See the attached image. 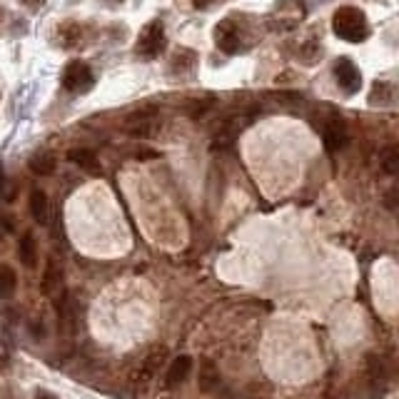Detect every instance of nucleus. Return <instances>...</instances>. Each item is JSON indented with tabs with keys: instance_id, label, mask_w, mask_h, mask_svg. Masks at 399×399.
I'll use <instances>...</instances> for the list:
<instances>
[{
	"instance_id": "ddd939ff",
	"label": "nucleus",
	"mask_w": 399,
	"mask_h": 399,
	"mask_svg": "<svg viewBox=\"0 0 399 399\" xmlns=\"http://www.w3.org/2000/svg\"><path fill=\"white\" fill-rule=\"evenodd\" d=\"M15 285H18V277H15L13 267H8V265H0V300H8V297H13Z\"/></svg>"
},
{
	"instance_id": "1a4fd4ad",
	"label": "nucleus",
	"mask_w": 399,
	"mask_h": 399,
	"mask_svg": "<svg viewBox=\"0 0 399 399\" xmlns=\"http://www.w3.org/2000/svg\"><path fill=\"white\" fill-rule=\"evenodd\" d=\"M30 215H33L35 223L45 225L48 217H50V203H48V195L43 190L30 192Z\"/></svg>"
},
{
	"instance_id": "412c9836",
	"label": "nucleus",
	"mask_w": 399,
	"mask_h": 399,
	"mask_svg": "<svg viewBox=\"0 0 399 399\" xmlns=\"http://www.w3.org/2000/svg\"><path fill=\"white\" fill-rule=\"evenodd\" d=\"M3 192H6V172L0 167V197H3Z\"/></svg>"
},
{
	"instance_id": "4be33fe9",
	"label": "nucleus",
	"mask_w": 399,
	"mask_h": 399,
	"mask_svg": "<svg viewBox=\"0 0 399 399\" xmlns=\"http://www.w3.org/2000/svg\"><path fill=\"white\" fill-rule=\"evenodd\" d=\"M23 3H28V6H38L40 0H23Z\"/></svg>"
},
{
	"instance_id": "5701e85b",
	"label": "nucleus",
	"mask_w": 399,
	"mask_h": 399,
	"mask_svg": "<svg viewBox=\"0 0 399 399\" xmlns=\"http://www.w3.org/2000/svg\"><path fill=\"white\" fill-rule=\"evenodd\" d=\"M0 399H13V397H10L8 392H0Z\"/></svg>"
},
{
	"instance_id": "f3484780",
	"label": "nucleus",
	"mask_w": 399,
	"mask_h": 399,
	"mask_svg": "<svg viewBox=\"0 0 399 399\" xmlns=\"http://www.w3.org/2000/svg\"><path fill=\"white\" fill-rule=\"evenodd\" d=\"M192 63H195V55H192V50H180L175 58H172V70H177V68H180V70H185V68H190Z\"/></svg>"
},
{
	"instance_id": "2eb2a0df",
	"label": "nucleus",
	"mask_w": 399,
	"mask_h": 399,
	"mask_svg": "<svg viewBox=\"0 0 399 399\" xmlns=\"http://www.w3.org/2000/svg\"><path fill=\"white\" fill-rule=\"evenodd\" d=\"M200 389H205V392H209L212 387L220 382V374H217V369H215V365L212 362H205L203 365V372H200Z\"/></svg>"
},
{
	"instance_id": "4468645a",
	"label": "nucleus",
	"mask_w": 399,
	"mask_h": 399,
	"mask_svg": "<svg viewBox=\"0 0 399 399\" xmlns=\"http://www.w3.org/2000/svg\"><path fill=\"white\" fill-rule=\"evenodd\" d=\"M392 100H394L392 85H387V83H374L372 95H369V103L372 105H389Z\"/></svg>"
},
{
	"instance_id": "aec40b11",
	"label": "nucleus",
	"mask_w": 399,
	"mask_h": 399,
	"mask_svg": "<svg viewBox=\"0 0 399 399\" xmlns=\"http://www.w3.org/2000/svg\"><path fill=\"white\" fill-rule=\"evenodd\" d=\"M215 0H192V6L195 8H207V6H212Z\"/></svg>"
},
{
	"instance_id": "a211bd4d",
	"label": "nucleus",
	"mask_w": 399,
	"mask_h": 399,
	"mask_svg": "<svg viewBox=\"0 0 399 399\" xmlns=\"http://www.w3.org/2000/svg\"><path fill=\"white\" fill-rule=\"evenodd\" d=\"M70 30H72V33H68L65 25L60 28V40H63V45H75V43L80 40V25L70 23Z\"/></svg>"
},
{
	"instance_id": "0eeeda50",
	"label": "nucleus",
	"mask_w": 399,
	"mask_h": 399,
	"mask_svg": "<svg viewBox=\"0 0 399 399\" xmlns=\"http://www.w3.org/2000/svg\"><path fill=\"white\" fill-rule=\"evenodd\" d=\"M190 372H192V357L190 354H180V357L172 360L170 369H167V385L170 387L183 385L190 377Z\"/></svg>"
},
{
	"instance_id": "6ab92c4d",
	"label": "nucleus",
	"mask_w": 399,
	"mask_h": 399,
	"mask_svg": "<svg viewBox=\"0 0 399 399\" xmlns=\"http://www.w3.org/2000/svg\"><path fill=\"white\" fill-rule=\"evenodd\" d=\"M35 399H58L52 392H48V389H38L35 392Z\"/></svg>"
},
{
	"instance_id": "f257e3e1",
	"label": "nucleus",
	"mask_w": 399,
	"mask_h": 399,
	"mask_svg": "<svg viewBox=\"0 0 399 399\" xmlns=\"http://www.w3.org/2000/svg\"><path fill=\"white\" fill-rule=\"evenodd\" d=\"M332 28L337 38L347 40V43H362L369 35V23H367L365 13L360 8L345 6L337 8L332 15Z\"/></svg>"
},
{
	"instance_id": "dca6fc26",
	"label": "nucleus",
	"mask_w": 399,
	"mask_h": 399,
	"mask_svg": "<svg viewBox=\"0 0 399 399\" xmlns=\"http://www.w3.org/2000/svg\"><path fill=\"white\" fill-rule=\"evenodd\" d=\"M382 167H385L387 175H394V172L399 170V152L397 147H389L385 155V160H382Z\"/></svg>"
},
{
	"instance_id": "423d86ee",
	"label": "nucleus",
	"mask_w": 399,
	"mask_h": 399,
	"mask_svg": "<svg viewBox=\"0 0 399 399\" xmlns=\"http://www.w3.org/2000/svg\"><path fill=\"white\" fill-rule=\"evenodd\" d=\"M325 145H327L329 152H337L347 145V127L342 120H329L325 125Z\"/></svg>"
},
{
	"instance_id": "f03ea898",
	"label": "nucleus",
	"mask_w": 399,
	"mask_h": 399,
	"mask_svg": "<svg viewBox=\"0 0 399 399\" xmlns=\"http://www.w3.org/2000/svg\"><path fill=\"white\" fill-rule=\"evenodd\" d=\"M95 85V75H92L90 65L83 60H72L63 70V88L70 92H85Z\"/></svg>"
},
{
	"instance_id": "39448f33",
	"label": "nucleus",
	"mask_w": 399,
	"mask_h": 399,
	"mask_svg": "<svg viewBox=\"0 0 399 399\" xmlns=\"http://www.w3.org/2000/svg\"><path fill=\"white\" fill-rule=\"evenodd\" d=\"M215 40L223 52H229V55L237 52V48H240V33H237L235 23L232 20H223L215 30Z\"/></svg>"
},
{
	"instance_id": "7ed1b4c3",
	"label": "nucleus",
	"mask_w": 399,
	"mask_h": 399,
	"mask_svg": "<svg viewBox=\"0 0 399 399\" xmlns=\"http://www.w3.org/2000/svg\"><path fill=\"white\" fill-rule=\"evenodd\" d=\"M165 48V25L163 20H152L143 28L138 38V52L145 58H155L157 52Z\"/></svg>"
},
{
	"instance_id": "9d476101",
	"label": "nucleus",
	"mask_w": 399,
	"mask_h": 399,
	"mask_svg": "<svg viewBox=\"0 0 399 399\" xmlns=\"http://www.w3.org/2000/svg\"><path fill=\"white\" fill-rule=\"evenodd\" d=\"M68 157H70L72 165H78L80 170L90 172V175H100V163H98V157H95V152H90V150H70L68 152Z\"/></svg>"
},
{
	"instance_id": "20e7f679",
	"label": "nucleus",
	"mask_w": 399,
	"mask_h": 399,
	"mask_svg": "<svg viewBox=\"0 0 399 399\" xmlns=\"http://www.w3.org/2000/svg\"><path fill=\"white\" fill-rule=\"evenodd\" d=\"M334 78H337V83H340L342 90L347 92H357L362 88V75L360 70H357V65H354L352 60L342 58L334 63Z\"/></svg>"
},
{
	"instance_id": "f8f14e48",
	"label": "nucleus",
	"mask_w": 399,
	"mask_h": 399,
	"mask_svg": "<svg viewBox=\"0 0 399 399\" xmlns=\"http://www.w3.org/2000/svg\"><path fill=\"white\" fill-rule=\"evenodd\" d=\"M30 170L35 175H52L55 172V157L48 155V152H35L30 157Z\"/></svg>"
},
{
	"instance_id": "6e6552de",
	"label": "nucleus",
	"mask_w": 399,
	"mask_h": 399,
	"mask_svg": "<svg viewBox=\"0 0 399 399\" xmlns=\"http://www.w3.org/2000/svg\"><path fill=\"white\" fill-rule=\"evenodd\" d=\"M18 257H20V262H23L25 267H30V269L38 265V245H35V237L30 235V232H25V235L20 237Z\"/></svg>"
},
{
	"instance_id": "9b49d317",
	"label": "nucleus",
	"mask_w": 399,
	"mask_h": 399,
	"mask_svg": "<svg viewBox=\"0 0 399 399\" xmlns=\"http://www.w3.org/2000/svg\"><path fill=\"white\" fill-rule=\"evenodd\" d=\"M60 285H63V269L58 267V262L50 260L48 262V267H45V275H43V289L50 295V292L60 289Z\"/></svg>"
}]
</instances>
